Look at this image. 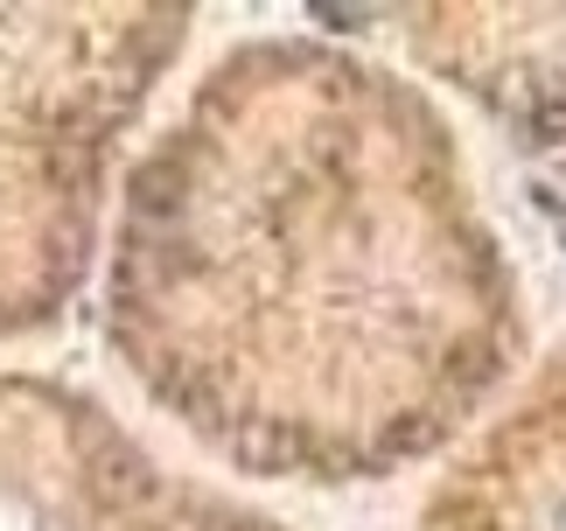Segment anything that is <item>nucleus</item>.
<instances>
[{"instance_id": "obj_1", "label": "nucleus", "mask_w": 566, "mask_h": 531, "mask_svg": "<svg viewBox=\"0 0 566 531\" xmlns=\"http://www.w3.org/2000/svg\"><path fill=\"white\" fill-rule=\"evenodd\" d=\"M105 343L224 469L343 490L483 427L525 364V294L420 84L259 35L126 168Z\"/></svg>"}, {"instance_id": "obj_2", "label": "nucleus", "mask_w": 566, "mask_h": 531, "mask_svg": "<svg viewBox=\"0 0 566 531\" xmlns=\"http://www.w3.org/2000/svg\"><path fill=\"white\" fill-rule=\"evenodd\" d=\"M189 29L176 0L0 8V343L84 294L119 147Z\"/></svg>"}, {"instance_id": "obj_3", "label": "nucleus", "mask_w": 566, "mask_h": 531, "mask_svg": "<svg viewBox=\"0 0 566 531\" xmlns=\"http://www.w3.org/2000/svg\"><path fill=\"white\" fill-rule=\"evenodd\" d=\"M0 531H287L140 448L92 392L0 371Z\"/></svg>"}, {"instance_id": "obj_4", "label": "nucleus", "mask_w": 566, "mask_h": 531, "mask_svg": "<svg viewBox=\"0 0 566 531\" xmlns=\"http://www.w3.org/2000/svg\"><path fill=\"white\" fill-rule=\"evenodd\" d=\"M406 56L454 84L525 162L566 189V8L538 0H427L385 8Z\"/></svg>"}, {"instance_id": "obj_5", "label": "nucleus", "mask_w": 566, "mask_h": 531, "mask_svg": "<svg viewBox=\"0 0 566 531\" xmlns=\"http://www.w3.org/2000/svg\"><path fill=\"white\" fill-rule=\"evenodd\" d=\"M420 531H566V343L448 455Z\"/></svg>"}]
</instances>
